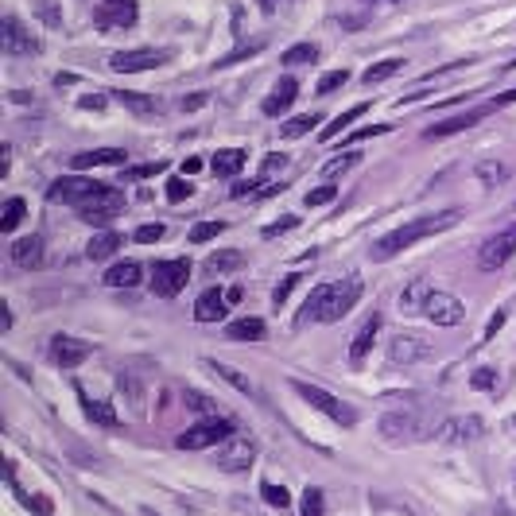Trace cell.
Returning a JSON list of instances; mask_svg holds the SVG:
<instances>
[{
    "label": "cell",
    "instance_id": "1",
    "mask_svg": "<svg viewBox=\"0 0 516 516\" xmlns=\"http://www.w3.org/2000/svg\"><path fill=\"white\" fill-rule=\"evenodd\" d=\"M357 299H361V280L357 276L334 280V284H319L311 295H307L299 322H311V319L314 322H338L357 307Z\"/></svg>",
    "mask_w": 516,
    "mask_h": 516
},
{
    "label": "cell",
    "instance_id": "2",
    "mask_svg": "<svg viewBox=\"0 0 516 516\" xmlns=\"http://www.w3.org/2000/svg\"><path fill=\"white\" fill-rule=\"evenodd\" d=\"M459 218H462V210H443V214H427V218H415V221H407V226L400 229H393V233H385V237L373 245V260H393L396 253H404V248H412L415 241H423V237H435V233H443V229H451V226H459Z\"/></svg>",
    "mask_w": 516,
    "mask_h": 516
},
{
    "label": "cell",
    "instance_id": "3",
    "mask_svg": "<svg viewBox=\"0 0 516 516\" xmlns=\"http://www.w3.org/2000/svg\"><path fill=\"white\" fill-rule=\"evenodd\" d=\"M291 388H295V393H299V400H307V404L314 407V412H322V415H326V419L342 423V427H353V423H357V412H353V407H349V404H342V400H338V396H330L326 388H319V385H307V380H299V377L291 380Z\"/></svg>",
    "mask_w": 516,
    "mask_h": 516
},
{
    "label": "cell",
    "instance_id": "4",
    "mask_svg": "<svg viewBox=\"0 0 516 516\" xmlns=\"http://www.w3.org/2000/svg\"><path fill=\"white\" fill-rule=\"evenodd\" d=\"M121 210H124V194H121L116 187H101L97 194H89L86 202L78 206V218L89 221V226H101V229H105Z\"/></svg>",
    "mask_w": 516,
    "mask_h": 516
},
{
    "label": "cell",
    "instance_id": "5",
    "mask_svg": "<svg viewBox=\"0 0 516 516\" xmlns=\"http://www.w3.org/2000/svg\"><path fill=\"white\" fill-rule=\"evenodd\" d=\"M229 435H233V423L210 415V419L194 423L190 431H182V435H179V451H206V446H221Z\"/></svg>",
    "mask_w": 516,
    "mask_h": 516
},
{
    "label": "cell",
    "instance_id": "6",
    "mask_svg": "<svg viewBox=\"0 0 516 516\" xmlns=\"http://www.w3.org/2000/svg\"><path fill=\"white\" fill-rule=\"evenodd\" d=\"M190 280V260L187 256H175V260H155L152 268V291L160 299H175Z\"/></svg>",
    "mask_w": 516,
    "mask_h": 516
},
{
    "label": "cell",
    "instance_id": "7",
    "mask_svg": "<svg viewBox=\"0 0 516 516\" xmlns=\"http://www.w3.org/2000/svg\"><path fill=\"white\" fill-rule=\"evenodd\" d=\"M168 58H171L168 47H136V51H116L109 66L116 74H140V70H152V66H163Z\"/></svg>",
    "mask_w": 516,
    "mask_h": 516
},
{
    "label": "cell",
    "instance_id": "8",
    "mask_svg": "<svg viewBox=\"0 0 516 516\" xmlns=\"http://www.w3.org/2000/svg\"><path fill=\"white\" fill-rule=\"evenodd\" d=\"M512 253H516V226L501 229V233H493L489 241H481V248H478V264H481L485 272H497L501 264H509V260H512Z\"/></svg>",
    "mask_w": 516,
    "mask_h": 516
},
{
    "label": "cell",
    "instance_id": "9",
    "mask_svg": "<svg viewBox=\"0 0 516 516\" xmlns=\"http://www.w3.org/2000/svg\"><path fill=\"white\" fill-rule=\"evenodd\" d=\"M101 187H105V182L86 179V175H62L58 182H51L47 198H51V202H70V206H82L89 194H97Z\"/></svg>",
    "mask_w": 516,
    "mask_h": 516
},
{
    "label": "cell",
    "instance_id": "10",
    "mask_svg": "<svg viewBox=\"0 0 516 516\" xmlns=\"http://www.w3.org/2000/svg\"><path fill=\"white\" fill-rule=\"evenodd\" d=\"M435 357V346L423 334H393L388 342V361L396 365H415V361H431Z\"/></svg>",
    "mask_w": 516,
    "mask_h": 516
},
{
    "label": "cell",
    "instance_id": "11",
    "mask_svg": "<svg viewBox=\"0 0 516 516\" xmlns=\"http://www.w3.org/2000/svg\"><path fill=\"white\" fill-rule=\"evenodd\" d=\"M423 314H427L435 326H459L466 319V307L459 295H451V291H431L427 303H423Z\"/></svg>",
    "mask_w": 516,
    "mask_h": 516
},
{
    "label": "cell",
    "instance_id": "12",
    "mask_svg": "<svg viewBox=\"0 0 516 516\" xmlns=\"http://www.w3.org/2000/svg\"><path fill=\"white\" fill-rule=\"evenodd\" d=\"M253 459H256V443H253V439H245V435H229L226 443L218 446V470H226V473L248 470Z\"/></svg>",
    "mask_w": 516,
    "mask_h": 516
},
{
    "label": "cell",
    "instance_id": "13",
    "mask_svg": "<svg viewBox=\"0 0 516 516\" xmlns=\"http://www.w3.org/2000/svg\"><path fill=\"white\" fill-rule=\"evenodd\" d=\"M0 47H4V55H35L39 39L31 35L16 16H4V20H0Z\"/></svg>",
    "mask_w": 516,
    "mask_h": 516
},
{
    "label": "cell",
    "instance_id": "14",
    "mask_svg": "<svg viewBox=\"0 0 516 516\" xmlns=\"http://www.w3.org/2000/svg\"><path fill=\"white\" fill-rule=\"evenodd\" d=\"M485 435V423H481V415H454V419H446L443 427H439V439L451 446H462V443H473V439Z\"/></svg>",
    "mask_w": 516,
    "mask_h": 516
},
{
    "label": "cell",
    "instance_id": "15",
    "mask_svg": "<svg viewBox=\"0 0 516 516\" xmlns=\"http://www.w3.org/2000/svg\"><path fill=\"white\" fill-rule=\"evenodd\" d=\"M419 419L407 412H388L380 415V435H385V443H412V439H419Z\"/></svg>",
    "mask_w": 516,
    "mask_h": 516
},
{
    "label": "cell",
    "instance_id": "16",
    "mask_svg": "<svg viewBox=\"0 0 516 516\" xmlns=\"http://www.w3.org/2000/svg\"><path fill=\"white\" fill-rule=\"evenodd\" d=\"M493 109H497L493 101H489V105H478V109H470V113H462V116H451V121H443V124H431L423 136H427V140H443V136H454V132H466V128H473L481 116L493 113Z\"/></svg>",
    "mask_w": 516,
    "mask_h": 516
},
{
    "label": "cell",
    "instance_id": "17",
    "mask_svg": "<svg viewBox=\"0 0 516 516\" xmlns=\"http://www.w3.org/2000/svg\"><path fill=\"white\" fill-rule=\"evenodd\" d=\"M377 334H380V314H369V319L361 322V330L353 334V342H349V365H353V369H361V365H365V357H369Z\"/></svg>",
    "mask_w": 516,
    "mask_h": 516
},
{
    "label": "cell",
    "instance_id": "18",
    "mask_svg": "<svg viewBox=\"0 0 516 516\" xmlns=\"http://www.w3.org/2000/svg\"><path fill=\"white\" fill-rule=\"evenodd\" d=\"M51 357H55V365H62V369H78V365L89 357V342H78V338L58 334L51 342Z\"/></svg>",
    "mask_w": 516,
    "mask_h": 516
},
{
    "label": "cell",
    "instance_id": "19",
    "mask_svg": "<svg viewBox=\"0 0 516 516\" xmlns=\"http://www.w3.org/2000/svg\"><path fill=\"white\" fill-rule=\"evenodd\" d=\"M97 20L105 28H132L136 23V0H101V16Z\"/></svg>",
    "mask_w": 516,
    "mask_h": 516
},
{
    "label": "cell",
    "instance_id": "20",
    "mask_svg": "<svg viewBox=\"0 0 516 516\" xmlns=\"http://www.w3.org/2000/svg\"><path fill=\"white\" fill-rule=\"evenodd\" d=\"M295 94H299V82H295V78H280L276 86H272V94L264 97V105H260V109L268 113V116H280V113H287V109H291Z\"/></svg>",
    "mask_w": 516,
    "mask_h": 516
},
{
    "label": "cell",
    "instance_id": "21",
    "mask_svg": "<svg viewBox=\"0 0 516 516\" xmlns=\"http://www.w3.org/2000/svg\"><path fill=\"white\" fill-rule=\"evenodd\" d=\"M226 307H229V299L221 295L218 287H210V291H202V295H198L194 319L198 322H218V319H226Z\"/></svg>",
    "mask_w": 516,
    "mask_h": 516
},
{
    "label": "cell",
    "instance_id": "22",
    "mask_svg": "<svg viewBox=\"0 0 516 516\" xmlns=\"http://www.w3.org/2000/svg\"><path fill=\"white\" fill-rule=\"evenodd\" d=\"M124 160H128V152H121V148H94V152H78V155H70L74 171L105 168V163H124Z\"/></svg>",
    "mask_w": 516,
    "mask_h": 516
},
{
    "label": "cell",
    "instance_id": "23",
    "mask_svg": "<svg viewBox=\"0 0 516 516\" xmlns=\"http://www.w3.org/2000/svg\"><path fill=\"white\" fill-rule=\"evenodd\" d=\"M12 260L20 264V268H39V264H43V237H39V233L20 237L12 245Z\"/></svg>",
    "mask_w": 516,
    "mask_h": 516
},
{
    "label": "cell",
    "instance_id": "24",
    "mask_svg": "<svg viewBox=\"0 0 516 516\" xmlns=\"http://www.w3.org/2000/svg\"><path fill=\"white\" fill-rule=\"evenodd\" d=\"M241 168H245V152H241V148H221V152L210 160V171L218 175V179H233Z\"/></svg>",
    "mask_w": 516,
    "mask_h": 516
},
{
    "label": "cell",
    "instance_id": "25",
    "mask_svg": "<svg viewBox=\"0 0 516 516\" xmlns=\"http://www.w3.org/2000/svg\"><path fill=\"white\" fill-rule=\"evenodd\" d=\"M431 287L427 280H412L404 291H400V307H404V314H423V303H427V295H431Z\"/></svg>",
    "mask_w": 516,
    "mask_h": 516
},
{
    "label": "cell",
    "instance_id": "26",
    "mask_svg": "<svg viewBox=\"0 0 516 516\" xmlns=\"http://www.w3.org/2000/svg\"><path fill=\"white\" fill-rule=\"evenodd\" d=\"M140 276H144V268H140L136 260H121V264H113V268L105 272V284L109 287H136Z\"/></svg>",
    "mask_w": 516,
    "mask_h": 516
},
{
    "label": "cell",
    "instance_id": "27",
    "mask_svg": "<svg viewBox=\"0 0 516 516\" xmlns=\"http://www.w3.org/2000/svg\"><path fill=\"white\" fill-rule=\"evenodd\" d=\"M78 396H82V407H86V419H89V423H97V427H116V423H121V415H116L109 404L89 400L86 393H78Z\"/></svg>",
    "mask_w": 516,
    "mask_h": 516
},
{
    "label": "cell",
    "instance_id": "28",
    "mask_svg": "<svg viewBox=\"0 0 516 516\" xmlns=\"http://www.w3.org/2000/svg\"><path fill=\"white\" fill-rule=\"evenodd\" d=\"M400 70H404V58H380V62H373L369 70L361 74V82H365V86H377V82L396 78Z\"/></svg>",
    "mask_w": 516,
    "mask_h": 516
},
{
    "label": "cell",
    "instance_id": "29",
    "mask_svg": "<svg viewBox=\"0 0 516 516\" xmlns=\"http://www.w3.org/2000/svg\"><path fill=\"white\" fill-rule=\"evenodd\" d=\"M365 113H369V105H365V101H361V105H349V109H346V113H338V116H334V121H330V124H326V128H322V132H319V140H334V136H338V132H346V128H349V124H353V121H357V116H365Z\"/></svg>",
    "mask_w": 516,
    "mask_h": 516
},
{
    "label": "cell",
    "instance_id": "30",
    "mask_svg": "<svg viewBox=\"0 0 516 516\" xmlns=\"http://www.w3.org/2000/svg\"><path fill=\"white\" fill-rule=\"evenodd\" d=\"M116 248H121V233L105 229V233H97V237L86 245V256H89V260H105V256L116 253Z\"/></svg>",
    "mask_w": 516,
    "mask_h": 516
},
{
    "label": "cell",
    "instance_id": "31",
    "mask_svg": "<svg viewBox=\"0 0 516 516\" xmlns=\"http://www.w3.org/2000/svg\"><path fill=\"white\" fill-rule=\"evenodd\" d=\"M226 334L233 338V342H260L264 338V322L260 319H237L226 326Z\"/></svg>",
    "mask_w": 516,
    "mask_h": 516
},
{
    "label": "cell",
    "instance_id": "32",
    "mask_svg": "<svg viewBox=\"0 0 516 516\" xmlns=\"http://www.w3.org/2000/svg\"><path fill=\"white\" fill-rule=\"evenodd\" d=\"M202 365L214 373V377H221V380H226V385H233V388H237V393L253 396V380H248V377H241V373L233 369V365H221V361H202Z\"/></svg>",
    "mask_w": 516,
    "mask_h": 516
},
{
    "label": "cell",
    "instance_id": "33",
    "mask_svg": "<svg viewBox=\"0 0 516 516\" xmlns=\"http://www.w3.org/2000/svg\"><path fill=\"white\" fill-rule=\"evenodd\" d=\"M245 264V253H237V248H226V253H210L206 256V272L210 276H218V272H233Z\"/></svg>",
    "mask_w": 516,
    "mask_h": 516
},
{
    "label": "cell",
    "instance_id": "34",
    "mask_svg": "<svg viewBox=\"0 0 516 516\" xmlns=\"http://www.w3.org/2000/svg\"><path fill=\"white\" fill-rule=\"evenodd\" d=\"M473 179H478L481 187H497L501 179H509V168H505L501 160H481L478 168H473Z\"/></svg>",
    "mask_w": 516,
    "mask_h": 516
},
{
    "label": "cell",
    "instance_id": "35",
    "mask_svg": "<svg viewBox=\"0 0 516 516\" xmlns=\"http://www.w3.org/2000/svg\"><path fill=\"white\" fill-rule=\"evenodd\" d=\"M314 124H322V116H319V113H303V116H291L287 124H280V136H287V140H295V136H307V132H311Z\"/></svg>",
    "mask_w": 516,
    "mask_h": 516
},
{
    "label": "cell",
    "instance_id": "36",
    "mask_svg": "<svg viewBox=\"0 0 516 516\" xmlns=\"http://www.w3.org/2000/svg\"><path fill=\"white\" fill-rule=\"evenodd\" d=\"M357 160H361L357 152H338L334 160L322 163V179H338V175H346L349 168H357Z\"/></svg>",
    "mask_w": 516,
    "mask_h": 516
},
{
    "label": "cell",
    "instance_id": "37",
    "mask_svg": "<svg viewBox=\"0 0 516 516\" xmlns=\"http://www.w3.org/2000/svg\"><path fill=\"white\" fill-rule=\"evenodd\" d=\"M20 221H23V198H8L4 210H0V229L12 233L16 226H20Z\"/></svg>",
    "mask_w": 516,
    "mask_h": 516
},
{
    "label": "cell",
    "instance_id": "38",
    "mask_svg": "<svg viewBox=\"0 0 516 516\" xmlns=\"http://www.w3.org/2000/svg\"><path fill=\"white\" fill-rule=\"evenodd\" d=\"M314 58H319V47H314V43H295V47H287V51H284L287 66H307V62H314Z\"/></svg>",
    "mask_w": 516,
    "mask_h": 516
},
{
    "label": "cell",
    "instance_id": "39",
    "mask_svg": "<svg viewBox=\"0 0 516 516\" xmlns=\"http://www.w3.org/2000/svg\"><path fill=\"white\" fill-rule=\"evenodd\" d=\"M284 171H287V155H284V152L264 155V163H260V182H272L276 175H284Z\"/></svg>",
    "mask_w": 516,
    "mask_h": 516
},
{
    "label": "cell",
    "instance_id": "40",
    "mask_svg": "<svg viewBox=\"0 0 516 516\" xmlns=\"http://www.w3.org/2000/svg\"><path fill=\"white\" fill-rule=\"evenodd\" d=\"M303 516H326V501H322V489L319 485H307L303 489Z\"/></svg>",
    "mask_w": 516,
    "mask_h": 516
},
{
    "label": "cell",
    "instance_id": "41",
    "mask_svg": "<svg viewBox=\"0 0 516 516\" xmlns=\"http://www.w3.org/2000/svg\"><path fill=\"white\" fill-rule=\"evenodd\" d=\"M116 101L128 105L132 113H155V101H152V97H144V94H128V89H124V94H116Z\"/></svg>",
    "mask_w": 516,
    "mask_h": 516
},
{
    "label": "cell",
    "instance_id": "42",
    "mask_svg": "<svg viewBox=\"0 0 516 516\" xmlns=\"http://www.w3.org/2000/svg\"><path fill=\"white\" fill-rule=\"evenodd\" d=\"M221 229H226V221H198V226L190 229V241H194V245H206V241H214Z\"/></svg>",
    "mask_w": 516,
    "mask_h": 516
},
{
    "label": "cell",
    "instance_id": "43",
    "mask_svg": "<svg viewBox=\"0 0 516 516\" xmlns=\"http://www.w3.org/2000/svg\"><path fill=\"white\" fill-rule=\"evenodd\" d=\"M272 190H276V187H268V182L256 179V182H237L229 194H233V198H260V194H272Z\"/></svg>",
    "mask_w": 516,
    "mask_h": 516
},
{
    "label": "cell",
    "instance_id": "44",
    "mask_svg": "<svg viewBox=\"0 0 516 516\" xmlns=\"http://www.w3.org/2000/svg\"><path fill=\"white\" fill-rule=\"evenodd\" d=\"M260 493H264V501H268L272 509H287V505H291V497H287L284 485H272V481H264Z\"/></svg>",
    "mask_w": 516,
    "mask_h": 516
},
{
    "label": "cell",
    "instance_id": "45",
    "mask_svg": "<svg viewBox=\"0 0 516 516\" xmlns=\"http://www.w3.org/2000/svg\"><path fill=\"white\" fill-rule=\"evenodd\" d=\"M346 82H349V70H330V74L319 78V94L326 97V94H334V89H342Z\"/></svg>",
    "mask_w": 516,
    "mask_h": 516
},
{
    "label": "cell",
    "instance_id": "46",
    "mask_svg": "<svg viewBox=\"0 0 516 516\" xmlns=\"http://www.w3.org/2000/svg\"><path fill=\"white\" fill-rule=\"evenodd\" d=\"M190 175H175V179H168V198L171 202H182V198H190Z\"/></svg>",
    "mask_w": 516,
    "mask_h": 516
},
{
    "label": "cell",
    "instance_id": "47",
    "mask_svg": "<svg viewBox=\"0 0 516 516\" xmlns=\"http://www.w3.org/2000/svg\"><path fill=\"white\" fill-rule=\"evenodd\" d=\"M334 198H338V187H319V190H307L303 202L307 206H326V202H334Z\"/></svg>",
    "mask_w": 516,
    "mask_h": 516
},
{
    "label": "cell",
    "instance_id": "48",
    "mask_svg": "<svg viewBox=\"0 0 516 516\" xmlns=\"http://www.w3.org/2000/svg\"><path fill=\"white\" fill-rule=\"evenodd\" d=\"M470 385H473V388H481V393L497 388V369H478V373L470 377Z\"/></svg>",
    "mask_w": 516,
    "mask_h": 516
},
{
    "label": "cell",
    "instance_id": "49",
    "mask_svg": "<svg viewBox=\"0 0 516 516\" xmlns=\"http://www.w3.org/2000/svg\"><path fill=\"white\" fill-rule=\"evenodd\" d=\"M182 400H187V407H194V412H214V400H210V396H202V393H194V388H187Z\"/></svg>",
    "mask_w": 516,
    "mask_h": 516
},
{
    "label": "cell",
    "instance_id": "50",
    "mask_svg": "<svg viewBox=\"0 0 516 516\" xmlns=\"http://www.w3.org/2000/svg\"><path fill=\"white\" fill-rule=\"evenodd\" d=\"M160 237H163V226H160V221H155V226H140V229H136V241H140V245H155Z\"/></svg>",
    "mask_w": 516,
    "mask_h": 516
},
{
    "label": "cell",
    "instance_id": "51",
    "mask_svg": "<svg viewBox=\"0 0 516 516\" xmlns=\"http://www.w3.org/2000/svg\"><path fill=\"white\" fill-rule=\"evenodd\" d=\"M295 284H299V276H287L284 284H280L276 291H272V303H276V307H284V303H287V295L295 291Z\"/></svg>",
    "mask_w": 516,
    "mask_h": 516
},
{
    "label": "cell",
    "instance_id": "52",
    "mask_svg": "<svg viewBox=\"0 0 516 516\" xmlns=\"http://www.w3.org/2000/svg\"><path fill=\"white\" fill-rule=\"evenodd\" d=\"M380 132H388V124H369V128H357V132H349V144H361V140H369V136H380Z\"/></svg>",
    "mask_w": 516,
    "mask_h": 516
},
{
    "label": "cell",
    "instance_id": "53",
    "mask_svg": "<svg viewBox=\"0 0 516 516\" xmlns=\"http://www.w3.org/2000/svg\"><path fill=\"white\" fill-rule=\"evenodd\" d=\"M295 226H299V218H291V214H287L284 221H272V226H264V237H280V233H287V229H295Z\"/></svg>",
    "mask_w": 516,
    "mask_h": 516
},
{
    "label": "cell",
    "instance_id": "54",
    "mask_svg": "<svg viewBox=\"0 0 516 516\" xmlns=\"http://www.w3.org/2000/svg\"><path fill=\"white\" fill-rule=\"evenodd\" d=\"M163 163H144V168H128V179H148V175H160Z\"/></svg>",
    "mask_w": 516,
    "mask_h": 516
},
{
    "label": "cell",
    "instance_id": "55",
    "mask_svg": "<svg viewBox=\"0 0 516 516\" xmlns=\"http://www.w3.org/2000/svg\"><path fill=\"white\" fill-rule=\"evenodd\" d=\"M206 101H210L206 94H190V97H182V101H179V109H182V113H190V109H202Z\"/></svg>",
    "mask_w": 516,
    "mask_h": 516
},
{
    "label": "cell",
    "instance_id": "56",
    "mask_svg": "<svg viewBox=\"0 0 516 516\" xmlns=\"http://www.w3.org/2000/svg\"><path fill=\"white\" fill-rule=\"evenodd\" d=\"M501 326H505V311H497L493 319L485 322V334H481V342H489V338H493V334H497V330H501Z\"/></svg>",
    "mask_w": 516,
    "mask_h": 516
},
{
    "label": "cell",
    "instance_id": "57",
    "mask_svg": "<svg viewBox=\"0 0 516 516\" xmlns=\"http://www.w3.org/2000/svg\"><path fill=\"white\" fill-rule=\"evenodd\" d=\"M82 109H105V97H82Z\"/></svg>",
    "mask_w": 516,
    "mask_h": 516
},
{
    "label": "cell",
    "instance_id": "58",
    "mask_svg": "<svg viewBox=\"0 0 516 516\" xmlns=\"http://www.w3.org/2000/svg\"><path fill=\"white\" fill-rule=\"evenodd\" d=\"M198 171H202V160H187V163H182V175H198Z\"/></svg>",
    "mask_w": 516,
    "mask_h": 516
},
{
    "label": "cell",
    "instance_id": "59",
    "mask_svg": "<svg viewBox=\"0 0 516 516\" xmlns=\"http://www.w3.org/2000/svg\"><path fill=\"white\" fill-rule=\"evenodd\" d=\"M0 330H12V311H8V303H4V314H0Z\"/></svg>",
    "mask_w": 516,
    "mask_h": 516
},
{
    "label": "cell",
    "instance_id": "60",
    "mask_svg": "<svg viewBox=\"0 0 516 516\" xmlns=\"http://www.w3.org/2000/svg\"><path fill=\"white\" fill-rule=\"evenodd\" d=\"M241 295H245L241 287H229V291H226V299H229V303H241Z\"/></svg>",
    "mask_w": 516,
    "mask_h": 516
},
{
    "label": "cell",
    "instance_id": "61",
    "mask_svg": "<svg viewBox=\"0 0 516 516\" xmlns=\"http://www.w3.org/2000/svg\"><path fill=\"white\" fill-rule=\"evenodd\" d=\"M260 8L264 12H276V0H260Z\"/></svg>",
    "mask_w": 516,
    "mask_h": 516
},
{
    "label": "cell",
    "instance_id": "62",
    "mask_svg": "<svg viewBox=\"0 0 516 516\" xmlns=\"http://www.w3.org/2000/svg\"><path fill=\"white\" fill-rule=\"evenodd\" d=\"M388 4H396V0H388Z\"/></svg>",
    "mask_w": 516,
    "mask_h": 516
}]
</instances>
